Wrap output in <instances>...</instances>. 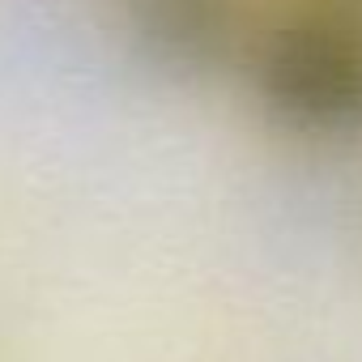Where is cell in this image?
Wrapping results in <instances>:
<instances>
[{
    "label": "cell",
    "mask_w": 362,
    "mask_h": 362,
    "mask_svg": "<svg viewBox=\"0 0 362 362\" xmlns=\"http://www.w3.org/2000/svg\"><path fill=\"white\" fill-rule=\"evenodd\" d=\"M256 98L286 132H362V30L341 18H298L277 26L256 52Z\"/></svg>",
    "instance_id": "obj_1"
},
{
    "label": "cell",
    "mask_w": 362,
    "mask_h": 362,
    "mask_svg": "<svg viewBox=\"0 0 362 362\" xmlns=\"http://www.w3.org/2000/svg\"><path fill=\"white\" fill-rule=\"evenodd\" d=\"M128 39L158 77L205 81L239 47V0H132Z\"/></svg>",
    "instance_id": "obj_2"
}]
</instances>
